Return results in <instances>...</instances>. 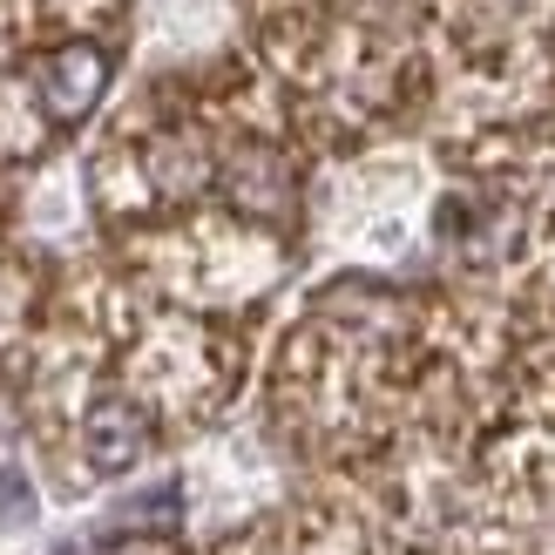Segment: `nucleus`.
<instances>
[{
    "mask_svg": "<svg viewBox=\"0 0 555 555\" xmlns=\"http://www.w3.org/2000/svg\"><path fill=\"white\" fill-rule=\"evenodd\" d=\"M108 555H400L393 535L379 521V494L366 488H325V494H305L298 508H278L251 529H237L210 548H177V542H129V548H108Z\"/></svg>",
    "mask_w": 555,
    "mask_h": 555,
    "instance_id": "f257e3e1",
    "label": "nucleus"
}]
</instances>
